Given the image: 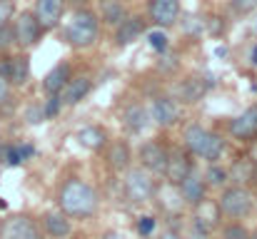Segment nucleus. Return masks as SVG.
<instances>
[{
    "mask_svg": "<svg viewBox=\"0 0 257 239\" xmlns=\"http://www.w3.org/2000/svg\"><path fill=\"white\" fill-rule=\"evenodd\" d=\"M148 43H150V48L158 50V53H165V50H168V35H165L163 30L148 33Z\"/></svg>",
    "mask_w": 257,
    "mask_h": 239,
    "instance_id": "obj_29",
    "label": "nucleus"
},
{
    "mask_svg": "<svg viewBox=\"0 0 257 239\" xmlns=\"http://www.w3.org/2000/svg\"><path fill=\"white\" fill-rule=\"evenodd\" d=\"M45 229H48L50 237L65 239L70 234V219L65 217V212L63 214H48L45 217Z\"/></svg>",
    "mask_w": 257,
    "mask_h": 239,
    "instance_id": "obj_22",
    "label": "nucleus"
},
{
    "mask_svg": "<svg viewBox=\"0 0 257 239\" xmlns=\"http://www.w3.org/2000/svg\"><path fill=\"white\" fill-rule=\"evenodd\" d=\"M250 159H252V162L257 164V137H255V142L250 145Z\"/></svg>",
    "mask_w": 257,
    "mask_h": 239,
    "instance_id": "obj_38",
    "label": "nucleus"
},
{
    "mask_svg": "<svg viewBox=\"0 0 257 239\" xmlns=\"http://www.w3.org/2000/svg\"><path fill=\"white\" fill-rule=\"evenodd\" d=\"M125 194H127L130 202H135V204L150 202V199L155 197V182H153V177H150V169H145V167L130 169L127 177H125Z\"/></svg>",
    "mask_w": 257,
    "mask_h": 239,
    "instance_id": "obj_5",
    "label": "nucleus"
},
{
    "mask_svg": "<svg viewBox=\"0 0 257 239\" xmlns=\"http://www.w3.org/2000/svg\"><path fill=\"white\" fill-rule=\"evenodd\" d=\"M58 202L68 217H90L97 207V194L83 179H68L60 189Z\"/></svg>",
    "mask_w": 257,
    "mask_h": 239,
    "instance_id": "obj_1",
    "label": "nucleus"
},
{
    "mask_svg": "<svg viewBox=\"0 0 257 239\" xmlns=\"http://www.w3.org/2000/svg\"><path fill=\"white\" fill-rule=\"evenodd\" d=\"M177 115H180L177 102L170 100V97H158V100L153 102V107H150V117H153L158 125H163V127L175 125V122H177Z\"/></svg>",
    "mask_w": 257,
    "mask_h": 239,
    "instance_id": "obj_14",
    "label": "nucleus"
},
{
    "mask_svg": "<svg viewBox=\"0 0 257 239\" xmlns=\"http://www.w3.org/2000/svg\"><path fill=\"white\" fill-rule=\"evenodd\" d=\"M160 202H163V207L165 209H170V212H177L180 207H182V192H180V184H168V187H163L160 189Z\"/></svg>",
    "mask_w": 257,
    "mask_h": 239,
    "instance_id": "obj_27",
    "label": "nucleus"
},
{
    "mask_svg": "<svg viewBox=\"0 0 257 239\" xmlns=\"http://www.w3.org/2000/svg\"><path fill=\"white\" fill-rule=\"evenodd\" d=\"M102 239H127V237H125V234H120V232H107Z\"/></svg>",
    "mask_w": 257,
    "mask_h": 239,
    "instance_id": "obj_39",
    "label": "nucleus"
},
{
    "mask_svg": "<svg viewBox=\"0 0 257 239\" xmlns=\"http://www.w3.org/2000/svg\"><path fill=\"white\" fill-rule=\"evenodd\" d=\"M107 159H110L112 169H117V172L127 169V164H130V147L125 142H115L110 147V152H107Z\"/></svg>",
    "mask_w": 257,
    "mask_h": 239,
    "instance_id": "obj_26",
    "label": "nucleus"
},
{
    "mask_svg": "<svg viewBox=\"0 0 257 239\" xmlns=\"http://www.w3.org/2000/svg\"><path fill=\"white\" fill-rule=\"evenodd\" d=\"M153 227H155V219L153 217H140V222H138V232L140 234H150Z\"/></svg>",
    "mask_w": 257,
    "mask_h": 239,
    "instance_id": "obj_34",
    "label": "nucleus"
},
{
    "mask_svg": "<svg viewBox=\"0 0 257 239\" xmlns=\"http://www.w3.org/2000/svg\"><path fill=\"white\" fill-rule=\"evenodd\" d=\"M43 35V25L38 23L35 13H23L15 20V43H20L23 48H33Z\"/></svg>",
    "mask_w": 257,
    "mask_h": 239,
    "instance_id": "obj_6",
    "label": "nucleus"
},
{
    "mask_svg": "<svg viewBox=\"0 0 257 239\" xmlns=\"http://www.w3.org/2000/svg\"><path fill=\"white\" fill-rule=\"evenodd\" d=\"M140 30H143L140 18H125V20L120 23V30H117V45H127V43L138 40Z\"/></svg>",
    "mask_w": 257,
    "mask_h": 239,
    "instance_id": "obj_24",
    "label": "nucleus"
},
{
    "mask_svg": "<svg viewBox=\"0 0 257 239\" xmlns=\"http://www.w3.org/2000/svg\"><path fill=\"white\" fill-rule=\"evenodd\" d=\"M35 224L28 219V217H10L3 229H0V239H23Z\"/></svg>",
    "mask_w": 257,
    "mask_h": 239,
    "instance_id": "obj_18",
    "label": "nucleus"
},
{
    "mask_svg": "<svg viewBox=\"0 0 257 239\" xmlns=\"http://www.w3.org/2000/svg\"><path fill=\"white\" fill-rule=\"evenodd\" d=\"M68 80H70V68L63 63V65H55V68L45 75L43 87H45L48 95H58V92H63V87L68 85Z\"/></svg>",
    "mask_w": 257,
    "mask_h": 239,
    "instance_id": "obj_16",
    "label": "nucleus"
},
{
    "mask_svg": "<svg viewBox=\"0 0 257 239\" xmlns=\"http://www.w3.org/2000/svg\"><path fill=\"white\" fill-rule=\"evenodd\" d=\"M205 179H207V184H212V187H222L225 182H230V172H227V169H222L220 164H215V162H212V167L207 169Z\"/></svg>",
    "mask_w": 257,
    "mask_h": 239,
    "instance_id": "obj_28",
    "label": "nucleus"
},
{
    "mask_svg": "<svg viewBox=\"0 0 257 239\" xmlns=\"http://www.w3.org/2000/svg\"><path fill=\"white\" fill-rule=\"evenodd\" d=\"M23 239H40V237H38V229L33 227V229H30V232H28V234H25Z\"/></svg>",
    "mask_w": 257,
    "mask_h": 239,
    "instance_id": "obj_40",
    "label": "nucleus"
},
{
    "mask_svg": "<svg viewBox=\"0 0 257 239\" xmlns=\"http://www.w3.org/2000/svg\"><path fill=\"white\" fill-rule=\"evenodd\" d=\"M158 239H180L175 232H163V237H158Z\"/></svg>",
    "mask_w": 257,
    "mask_h": 239,
    "instance_id": "obj_41",
    "label": "nucleus"
},
{
    "mask_svg": "<svg viewBox=\"0 0 257 239\" xmlns=\"http://www.w3.org/2000/svg\"><path fill=\"white\" fill-rule=\"evenodd\" d=\"M205 90H207V85L202 82V78H187L180 82L177 95H180L182 102H197V100H202Z\"/></svg>",
    "mask_w": 257,
    "mask_h": 239,
    "instance_id": "obj_19",
    "label": "nucleus"
},
{
    "mask_svg": "<svg viewBox=\"0 0 257 239\" xmlns=\"http://www.w3.org/2000/svg\"><path fill=\"white\" fill-rule=\"evenodd\" d=\"M168 157H170V152L160 145V142H145L143 147H140V159H143V167L145 169H150V172H165V167H168Z\"/></svg>",
    "mask_w": 257,
    "mask_h": 239,
    "instance_id": "obj_9",
    "label": "nucleus"
},
{
    "mask_svg": "<svg viewBox=\"0 0 257 239\" xmlns=\"http://www.w3.org/2000/svg\"><path fill=\"white\" fill-rule=\"evenodd\" d=\"M182 25H185V33H190V35H195L197 30H202V20H200V18H195V15L182 18Z\"/></svg>",
    "mask_w": 257,
    "mask_h": 239,
    "instance_id": "obj_31",
    "label": "nucleus"
},
{
    "mask_svg": "<svg viewBox=\"0 0 257 239\" xmlns=\"http://www.w3.org/2000/svg\"><path fill=\"white\" fill-rule=\"evenodd\" d=\"M125 125L130 132H143L150 125V112L143 105H133L125 110Z\"/></svg>",
    "mask_w": 257,
    "mask_h": 239,
    "instance_id": "obj_20",
    "label": "nucleus"
},
{
    "mask_svg": "<svg viewBox=\"0 0 257 239\" xmlns=\"http://www.w3.org/2000/svg\"><path fill=\"white\" fill-rule=\"evenodd\" d=\"M150 18L160 28H170L180 18V3L177 0H153L150 3Z\"/></svg>",
    "mask_w": 257,
    "mask_h": 239,
    "instance_id": "obj_10",
    "label": "nucleus"
},
{
    "mask_svg": "<svg viewBox=\"0 0 257 239\" xmlns=\"http://www.w3.org/2000/svg\"><path fill=\"white\" fill-rule=\"evenodd\" d=\"M28 73H30V68H28V60L25 58H13V60H8L0 68V75L8 78L10 82H15V85H23L28 80Z\"/></svg>",
    "mask_w": 257,
    "mask_h": 239,
    "instance_id": "obj_17",
    "label": "nucleus"
},
{
    "mask_svg": "<svg viewBox=\"0 0 257 239\" xmlns=\"http://www.w3.org/2000/svg\"><path fill=\"white\" fill-rule=\"evenodd\" d=\"M187 239H207V232H202V229L192 227V232H190V237H187Z\"/></svg>",
    "mask_w": 257,
    "mask_h": 239,
    "instance_id": "obj_37",
    "label": "nucleus"
},
{
    "mask_svg": "<svg viewBox=\"0 0 257 239\" xmlns=\"http://www.w3.org/2000/svg\"><path fill=\"white\" fill-rule=\"evenodd\" d=\"M68 43L73 48H90L97 40V18L87 10H80L73 15V20L68 23Z\"/></svg>",
    "mask_w": 257,
    "mask_h": 239,
    "instance_id": "obj_4",
    "label": "nucleus"
},
{
    "mask_svg": "<svg viewBox=\"0 0 257 239\" xmlns=\"http://www.w3.org/2000/svg\"><path fill=\"white\" fill-rule=\"evenodd\" d=\"M185 145H187V150L192 155L210 159V162H217L222 157V152H225V140L220 135L200 127V125H190L185 130Z\"/></svg>",
    "mask_w": 257,
    "mask_h": 239,
    "instance_id": "obj_2",
    "label": "nucleus"
},
{
    "mask_svg": "<svg viewBox=\"0 0 257 239\" xmlns=\"http://www.w3.org/2000/svg\"><path fill=\"white\" fill-rule=\"evenodd\" d=\"M250 239H257V229L255 232H250Z\"/></svg>",
    "mask_w": 257,
    "mask_h": 239,
    "instance_id": "obj_42",
    "label": "nucleus"
},
{
    "mask_svg": "<svg viewBox=\"0 0 257 239\" xmlns=\"http://www.w3.org/2000/svg\"><path fill=\"white\" fill-rule=\"evenodd\" d=\"M205 189H207V182L200 177V174H195V172H190L182 182H180V192H182V199L187 202V204H200L202 199H205Z\"/></svg>",
    "mask_w": 257,
    "mask_h": 239,
    "instance_id": "obj_13",
    "label": "nucleus"
},
{
    "mask_svg": "<svg viewBox=\"0 0 257 239\" xmlns=\"http://www.w3.org/2000/svg\"><path fill=\"white\" fill-rule=\"evenodd\" d=\"M222 219V209H220V202H212V199H202L200 204H195V227L202 229V232H212L217 229Z\"/></svg>",
    "mask_w": 257,
    "mask_h": 239,
    "instance_id": "obj_7",
    "label": "nucleus"
},
{
    "mask_svg": "<svg viewBox=\"0 0 257 239\" xmlns=\"http://www.w3.org/2000/svg\"><path fill=\"white\" fill-rule=\"evenodd\" d=\"M35 18L43 30H50L63 18V0H35Z\"/></svg>",
    "mask_w": 257,
    "mask_h": 239,
    "instance_id": "obj_11",
    "label": "nucleus"
},
{
    "mask_svg": "<svg viewBox=\"0 0 257 239\" xmlns=\"http://www.w3.org/2000/svg\"><path fill=\"white\" fill-rule=\"evenodd\" d=\"M255 162L247 157V159H237L227 172H230V182H235V184H247V182H252V177H255Z\"/></svg>",
    "mask_w": 257,
    "mask_h": 239,
    "instance_id": "obj_21",
    "label": "nucleus"
},
{
    "mask_svg": "<svg viewBox=\"0 0 257 239\" xmlns=\"http://www.w3.org/2000/svg\"><path fill=\"white\" fill-rule=\"evenodd\" d=\"M100 10H102V20L110 25H120L125 20L122 0H100Z\"/></svg>",
    "mask_w": 257,
    "mask_h": 239,
    "instance_id": "obj_25",
    "label": "nucleus"
},
{
    "mask_svg": "<svg viewBox=\"0 0 257 239\" xmlns=\"http://www.w3.org/2000/svg\"><path fill=\"white\" fill-rule=\"evenodd\" d=\"M15 40V28H10L8 23L0 28V48H8L10 43Z\"/></svg>",
    "mask_w": 257,
    "mask_h": 239,
    "instance_id": "obj_32",
    "label": "nucleus"
},
{
    "mask_svg": "<svg viewBox=\"0 0 257 239\" xmlns=\"http://www.w3.org/2000/svg\"><path fill=\"white\" fill-rule=\"evenodd\" d=\"M220 209H222V214H227V217H232V219H242V217H247L250 212H252V207H255V197H252V192L247 189V187H242V184H232V187H227L222 194H220Z\"/></svg>",
    "mask_w": 257,
    "mask_h": 239,
    "instance_id": "obj_3",
    "label": "nucleus"
},
{
    "mask_svg": "<svg viewBox=\"0 0 257 239\" xmlns=\"http://www.w3.org/2000/svg\"><path fill=\"white\" fill-rule=\"evenodd\" d=\"M222 239H250V232L242 224H230V227H225Z\"/></svg>",
    "mask_w": 257,
    "mask_h": 239,
    "instance_id": "obj_30",
    "label": "nucleus"
},
{
    "mask_svg": "<svg viewBox=\"0 0 257 239\" xmlns=\"http://www.w3.org/2000/svg\"><path fill=\"white\" fill-rule=\"evenodd\" d=\"M230 135L237 140H255L257 137V105L247 107L230 122Z\"/></svg>",
    "mask_w": 257,
    "mask_h": 239,
    "instance_id": "obj_8",
    "label": "nucleus"
},
{
    "mask_svg": "<svg viewBox=\"0 0 257 239\" xmlns=\"http://www.w3.org/2000/svg\"><path fill=\"white\" fill-rule=\"evenodd\" d=\"M10 15H13V3L10 0H0V28L10 20Z\"/></svg>",
    "mask_w": 257,
    "mask_h": 239,
    "instance_id": "obj_33",
    "label": "nucleus"
},
{
    "mask_svg": "<svg viewBox=\"0 0 257 239\" xmlns=\"http://www.w3.org/2000/svg\"><path fill=\"white\" fill-rule=\"evenodd\" d=\"M90 87H92L90 78H70L68 85L63 87V92H60V95H63L60 102H65V105H78L83 97H87Z\"/></svg>",
    "mask_w": 257,
    "mask_h": 239,
    "instance_id": "obj_15",
    "label": "nucleus"
},
{
    "mask_svg": "<svg viewBox=\"0 0 257 239\" xmlns=\"http://www.w3.org/2000/svg\"><path fill=\"white\" fill-rule=\"evenodd\" d=\"M8 85H10V80L0 75V100H5V97H8Z\"/></svg>",
    "mask_w": 257,
    "mask_h": 239,
    "instance_id": "obj_36",
    "label": "nucleus"
},
{
    "mask_svg": "<svg viewBox=\"0 0 257 239\" xmlns=\"http://www.w3.org/2000/svg\"><path fill=\"white\" fill-rule=\"evenodd\" d=\"M75 137H78L80 147H85V150H100L105 145V132L100 127H83V130H78Z\"/></svg>",
    "mask_w": 257,
    "mask_h": 239,
    "instance_id": "obj_23",
    "label": "nucleus"
},
{
    "mask_svg": "<svg viewBox=\"0 0 257 239\" xmlns=\"http://www.w3.org/2000/svg\"><path fill=\"white\" fill-rule=\"evenodd\" d=\"M235 5H237L242 13H247V10H252L257 5V0H235Z\"/></svg>",
    "mask_w": 257,
    "mask_h": 239,
    "instance_id": "obj_35",
    "label": "nucleus"
},
{
    "mask_svg": "<svg viewBox=\"0 0 257 239\" xmlns=\"http://www.w3.org/2000/svg\"><path fill=\"white\" fill-rule=\"evenodd\" d=\"M190 172H192V162H190V157H187L182 150L170 152V157H168V167H165V177H168V182L180 184Z\"/></svg>",
    "mask_w": 257,
    "mask_h": 239,
    "instance_id": "obj_12",
    "label": "nucleus"
}]
</instances>
